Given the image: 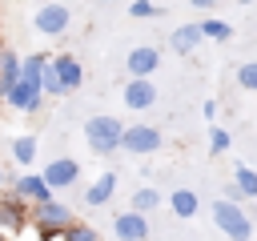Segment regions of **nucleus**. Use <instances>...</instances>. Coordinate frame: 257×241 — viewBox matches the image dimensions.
Segmentation results:
<instances>
[{
    "mask_svg": "<svg viewBox=\"0 0 257 241\" xmlns=\"http://www.w3.org/2000/svg\"><path fill=\"white\" fill-rule=\"evenodd\" d=\"M189 4H193V8H201V12H213L221 0H189Z\"/></svg>",
    "mask_w": 257,
    "mask_h": 241,
    "instance_id": "obj_28",
    "label": "nucleus"
},
{
    "mask_svg": "<svg viewBox=\"0 0 257 241\" xmlns=\"http://www.w3.org/2000/svg\"><path fill=\"white\" fill-rule=\"evenodd\" d=\"M40 100H44L40 80H28V76H20V80H16V88L4 96V104H8V108H16V112H36V108H40Z\"/></svg>",
    "mask_w": 257,
    "mask_h": 241,
    "instance_id": "obj_11",
    "label": "nucleus"
},
{
    "mask_svg": "<svg viewBox=\"0 0 257 241\" xmlns=\"http://www.w3.org/2000/svg\"><path fill=\"white\" fill-rule=\"evenodd\" d=\"M92 4H112V0H92Z\"/></svg>",
    "mask_w": 257,
    "mask_h": 241,
    "instance_id": "obj_31",
    "label": "nucleus"
},
{
    "mask_svg": "<svg viewBox=\"0 0 257 241\" xmlns=\"http://www.w3.org/2000/svg\"><path fill=\"white\" fill-rule=\"evenodd\" d=\"M12 161L16 165H32L36 161V137H28V133L12 137Z\"/></svg>",
    "mask_w": 257,
    "mask_h": 241,
    "instance_id": "obj_19",
    "label": "nucleus"
},
{
    "mask_svg": "<svg viewBox=\"0 0 257 241\" xmlns=\"http://www.w3.org/2000/svg\"><path fill=\"white\" fill-rule=\"evenodd\" d=\"M233 185L241 189V197H245V201H249V197L257 201V169H249V165H237V169H233Z\"/></svg>",
    "mask_w": 257,
    "mask_h": 241,
    "instance_id": "obj_20",
    "label": "nucleus"
},
{
    "mask_svg": "<svg viewBox=\"0 0 257 241\" xmlns=\"http://www.w3.org/2000/svg\"><path fill=\"white\" fill-rule=\"evenodd\" d=\"M241 4H253V0H241Z\"/></svg>",
    "mask_w": 257,
    "mask_h": 241,
    "instance_id": "obj_33",
    "label": "nucleus"
},
{
    "mask_svg": "<svg viewBox=\"0 0 257 241\" xmlns=\"http://www.w3.org/2000/svg\"><path fill=\"white\" fill-rule=\"evenodd\" d=\"M225 201H233V205H241V201H245V197H241V189H237V185H233V181H229V185H225Z\"/></svg>",
    "mask_w": 257,
    "mask_h": 241,
    "instance_id": "obj_26",
    "label": "nucleus"
},
{
    "mask_svg": "<svg viewBox=\"0 0 257 241\" xmlns=\"http://www.w3.org/2000/svg\"><path fill=\"white\" fill-rule=\"evenodd\" d=\"M8 193L24 205H44L52 201V189L40 181V173H8Z\"/></svg>",
    "mask_w": 257,
    "mask_h": 241,
    "instance_id": "obj_5",
    "label": "nucleus"
},
{
    "mask_svg": "<svg viewBox=\"0 0 257 241\" xmlns=\"http://www.w3.org/2000/svg\"><path fill=\"white\" fill-rule=\"evenodd\" d=\"M112 193H116V173L108 169V173H100V177L84 189V205L100 209V205H108V201H112Z\"/></svg>",
    "mask_w": 257,
    "mask_h": 241,
    "instance_id": "obj_14",
    "label": "nucleus"
},
{
    "mask_svg": "<svg viewBox=\"0 0 257 241\" xmlns=\"http://www.w3.org/2000/svg\"><path fill=\"white\" fill-rule=\"evenodd\" d=\"M40 181H44L52 193H60V189H72V185L80 181V161H72V157H52V161L44 165Z\"/></svg>",
    "mask_w": 257,
    "mask_h": 241,
    "instance_id": "obj_7",
    "label": "nucleus"
},
{
    "mask_svg": "<svg viewBox=\"0 0 257 241\" xmlns=\"http://www.w3.org/2000/svg\"><path fill=\"white\" fill-rule=\"evenodd\" d=\"M60 241H100V233H96L88 221H72V225L60 233Z\"/></svg>",
    "mask_w": 257,
    "mask_h": 241,
    "instance_id": "obj_22",
    "label": "nucleus"
},
{
    "mask_svg": "<svg viewBox=\"0 0 257 241\" xmlns=\"http://www.w3.org/2000/svg\"><path fill=\"white\" fill-rule=\"evenodd\" d=\"M0 241H12V237H8V233H4V229H0Z\"/></svg>",
    "mask_w": 257,
    "mask_h": 241,
    "instance_id": "obj_30",
    "label": "nucleus"
},
{
    "mask_svg": "<svg viewBox=\"0 0 257 241\" xmlns=\"http://www.w3.org/2000/svg\"><path fill=\"white\" fill-rule=\"evenodd\" d=\"M201 40H205V36H201V24H177V28H173V36H169V44H173V52H177V56H189Z\"/></svg>",
    "mask_w": 257,
    "mask_h": 241,
    "instance_id": "obj_15",
    "label": "nucleus"
},
{
    "mask_svg": "<svg viewBox=\"0 0 257 241\" xmlns=\"http://www.w3.org/2000/svg\"><path fill=\"white\" fill-rule=\"evenodd\" d=\"M161 145H165V137H161L157 125H145V120L124 125V137H120V149H124V153H133V157H149V153H157Z\"/></svg>",
    "mask_w": 257,
    "mask_h": 241,
    "instance_id": "obj_4",
    "label": "nucleus"
},
{
    "mask_svg": "<svg viewBox=\"0 0 257 241\" xmlns=\"http://www.w3.org/2000/svg\"><path fill=\"white\" fill-rule=\"evenodd\" d=\"M4 48H8V44H4V40H0V56H4Z\"/></svg>",
    "mask_w": 257,
    "mask_h": 241,
    "instance_id": "obj_32",
    "label": "nucleus"
},
{
    "mask_svg": "<svg viewBox=\"0 0 257 241\" xmlns=\"http://www.w3.org/2000/svg\"><path fill=\"white\" fill-rule=\"evenodd\" d=\"M197 193L193 189H173V197H169V209L181 217V221H189V217H197Z\"/></svg>",
    "mask_w": 257,
    "mask_h": 241,
    "instance_id": "obj_18",
    "label": "nucleus"
},
{
    "mask_svg": "<svg viewBox=\"0 0 257 241\" xmlns=\"http://www.w3.org/2000/svg\"><path fill=\"white\" fill-rule=\"evenodd\" d=\"M0 197H4V193H0Z\"/></svg>",
    "mask_w": 257,
    "mask_h": 241,
    "instance_id": "obj_34",
    "label": "nucleus"
},
{
    "mask_svg": "<svg viewBox=\"0 0 257 241\" xmlns=\"http://www.w3.org/2000/svg\"><path fill=\"white\" fill-rule=\"evenodd\" d=\"M201 36H209V40H229V36H233V24L209 16V20H201Z\"/></svg>",
    "mask_w": 257,
    "mask_h": 241,
    "instance_id": "obj_21",
    "label": "nucleus"
},
{
    "mask_svg": "<svg viewBox=\"0 0 257 241\" xmlns=\"http://www.w3.org/2000/svg\"><path fill=\"white\" fill-rule=\"evenodd\" d=\"M68 24H72V12H68L64 4H56V0H48V4H40V8L32 12V28H36L40 36H64Z\"/></svg>",
    "mask_w": 257,
    "mask_h": 241,
    "instance_id": "obj_6",
    "label": "nucleus"
},
{
    "mask_svg": "<svg viewBox=\"0 0 257 241\" xmlns=\"http://www.w3.org/2000/svg\"><path fill=\"white\" fill-rule=\"evenodd\" d=\"M28 225H32V205L16 201L12 193H8V197H0V229H4V233L16 241V237H20Z\"/></svg>",
    "mask_w": 257,
    "mask_h": 241,
    "instance_id": "obj_8",
    "label": "nucleus"
},
{
    "mask_svg": "<svg viewBox=\"0 0 257 241\" xmlns=\"http://www.w3.org/2000/svg\"><path fill=\"white\" fill-rule=\"evenodd\" d=\"M229 145H233V137H229L225 129H209V153H213V157L229 153Z\"/></svg>",
    "mask_w": 257,
    "mask_h": 241,
    "instance_id": "obj_24",
    "label": "nucleus"
},
{
    "mask_svg": "<svg viewBox=\"0 0 257 241\" xmlns=\"http://www.w3.org/2000/svg\"><path fill=\"white\" fill-rule=\"evenodd\" d=\"M213 221H217V229L229 237V241H249V233H253V221L245 217V209L241 205H233V201H213Z\"/></svg>",
    "mask_w": 257,
    "mask_h": 241,
    "instance_id": "obj_3",
    "label": "nucleus"
},
{
    "mask_svg": "<svg viewBox=\"0 0 257 241\" xmlns=\"http://www.w3.org/2000/svg\"><path fill=\"white\" fill-rule=\"evenodd\" d=\"M76 217H72V209L64 205V201H44V205H32V233H36V241H60V233L72 225Z\"/></svg>",
    "mask_w": 257,
    "mask_h": 241,
    "instance_id": "obj_2",
    "label": "nucleus"
},
{
    "mask_svg": "<svg viewBox=\"0 0 257 241\" xmlns=\"http://www.w3.org/2000/svg\"><path fill=\"white\" fill-rule=\"evenodd\" d=\"M157 205H161V193H157L153 185H141V189L128 197V213H141V217H149Z\"/></svg>",
    "mask_w": 257,
    "mask_h": 241,
    "instance_id": "obj_17",
    "label": "nucleus"
},
{
    "mask_svg": "<svg viewBox=\"0 0 257 241\" xmlns=\"http://www.w3.org/2000/svg\"><path fill=\"white\" fill-rule=\"evenodd\" d=\"M112 237H116V241H145V237H149V217L120 209V213L112 217Z\"/></svg>",
    "mask_w": 257,
    "mask_h": 241,
    "instance_id": "obj_13",
    "label": "nucleus"
},
{
    "mask_svg": "<svg viewBox=\"0 0 257 241\" xmlns=\"http://www.w3.org/2000/svg\"><path fill=\"white\" fill-rule=\"evenodd\" d=\"M201 116L213 125V116H217V100H205V104H201Z\"/></svg>",
    "mask_w": 257,
    "mask_h": 241,
    "instance_id": "obj_27",
    "label": "nucleus"
},
{
    "mask_svg": "<svg viewBox=\"0 0 257 241\" xmlns=\"http://www.w3.org/2000/svg\"><path fill=\"white\" fill-rule=\"evenodd\" d=\"M4 181H8V173H4V165H0V185H4Z\"/></svg>",
    "mask_w": 257,
    "mask_h": 241,
    "instance_id": "obj_29",
    "label": "nucleus"
},
{
    "mask_svg": "<svg viewBox=\"0 0 257 241\" xmlns=\"http://www.w3.org/2000/svg\"><path fill=\"white\" fill-rule=\"evenodd\" d=\"M120 137H124V120L112 116V112H96V116L84 120V141H88V149H92L96 157L116 153V149H120Z\"/></svg>",
    "mask_w": 257,
    "mask_h": 241,
    "instance_id": "obj_1",
    "label": "nucleus"
},
{
    "mask_svg": "<svg viewBox=\"0 0 257 241\" xmlns=\"http://www.w3.org/2000/svg\"><path fill=\"white\" fill-rule=\"evenodd\" d=\"M157 64H161V52H157V44H137V48H128V56H124L128 80H149V76L157 72Z\"/></svg>",
    "mask_w": 257,
    "mask_h": 241,
    "instance_id": "obj_10",
    "label": "nucleus"
},
{
    "mask_svg": "<svg viewBox=\"0 0 257 241\" xmlns=\"http://www.w3.org/2000/svg\"><path fill=\"white\" fill-rule=\"evenodd\" d=\"M128 16H133V20H153V16H161V8H157L153 0H133V4H128Z\"/></svg>",
    "mask_w": 257,
    "mask_h": 241,
    "instance_id": "obj_25",
    "label": "nucleus"
},
{
    "mask_svg": "<svg viewBox=\"0 0 257 241\" xmlns=\"http://www.w3.org/2000/svg\"><path fill=\"white\" fill-rule=\"evenodd\" d=\"M237 84H241L245 92H257V60H245V64L237 68Z\"/></svg>",
    "mask_w": 257,
    "mask_h": 241,
    "instance_id": "obj_23",
    "label": "nucleus"
},
{
    "mask_svg": "<svg viewBox=\"0 0 257 241\" xmlns=\"http://www.w3.org/2000/svg\"><path fill=\"white\" fill-rule=\"evenodd\" d=\"M120 100H124L128 112H145V108L157 104V84H153V80H124Z\"/></svg>",
    "mask_w": 257,
    "mask_h": 241,
    "instance_id": "obj_12",
    "label": "nucleus"
},
{
    "mask_svg": "<svg viewBox=\"0 0 257 241\" xmlns=\"http://www.w3.org/2000/svg\"><path fill=\"white\" fill-rule=\"evenodd\" d=\"M48 68H52V76L60 80L64 96L76 92V88L84 84V64H80V56H72V52H56V56L48 60Z\"/></svg>",
    "mask_w": 257,
    "mask_h": 241,
    "instance_id": "obj_9",
    "label": "nucleus"
},
{
    "mask_svg": "<svg viewBox=\"0 0 257 241\" xmlns=\"http://www.w3.org/2000/svg\"><path fill=\"white\" fill-rule=\"evenodd\" d=\"M16 80H20V56H16L12 48H4V56H0V104H4V96L16 88Z\"/></svg>",
    "mask_w": 257,
    "mask_h": 241,
    "instance_id": "obj_16",
    "label": "nucleus"
}]
</instances>
